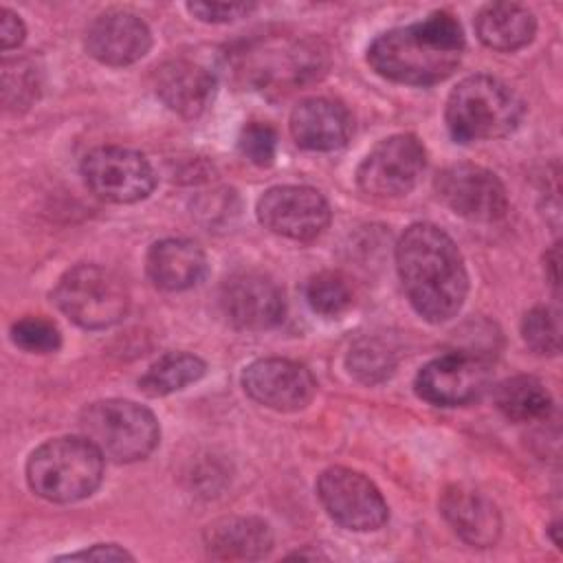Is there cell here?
<instances>
[{
    "instance_id": "6da1fadb",
    "label": "cell",
    "mask_w": 563,
    "mask_h": 563,
    "mask_svg": "<svg viewBox=\"0 0 563 563\" xmlns=\"http://www.w3.org/2000/svg\"><path fill=\"white\" fill-rule=\"evenodd\" d=\"M396 266L413 310L440 323L455 317L468 292V275L457 244L435 224L405 229L396 244Z\"/></svg>"
},
{
    "instance_id": "7a4b0ae2",
    "label": "cell",
    "mask_w": 563,
    "mask_h": 563,
    "mask_svg": "<svg viewBox=\"0 0 563 563\" xmlns=\"http://www.w3.org/2000/svg\"><path fill=\"white\" fill-rule=\"evenodd\" d=\"M464 53L460 22L446 11L380 33L367 48L369 66L385 79L431 86L453 75Z\"/></svg>"
},
{
    "instance_id": "3957f363",
    "label": "cell",
    "mask_w": 563,
    "mask_h": 563,
    "mask_svg": "<svg viewBox=\"0 0 563 563\" xmlns=\"http://www.w3.org/2000/svg\"><path fill=\"white\" fill-rule=\"evenodd\" d=\"M103 477V453L88 438H53L26 462V479L35 495L55 504L90 497Z\"/></svg>"
},
{
    "instance_id": "277c9868",
    "label": "cell",
    "mask_w": 563,
    "mask_h": 563,
    "mask_svg": "<svg viewBox=\"0 0 563 563\" xmlns=\"http://www.w3.org/2000/svg\"><path fill=\"white\" fill-rule=\"evenodd\" d=\"M523 117V101L490 75L462 79L446 99V128L457 143L488 141L510 134Z\"/></svg>"
},
{
    "instance_id": "5b68a950",
    "label": "cell",
    "mask_w": 563,
    "mask_h": 563,
    "mask_svg": "<svg viewBox=\"0 0 563 563\" xmlns=\"http://www.w3.org/2000/svg\"><path fill=\"white\" fill-rule=\"evenodd\" d=\"M235 75L257 90H292L317 79L325 66L319 42L299 37L253 40L231 53Z\"/></svg>"
},
{
    "instance_id": "8992f818",
    "label": "cell",
    "mask_w": 563,
    "mask_h": 563,
    "mask_svg": "<svg viewBox=\"0 0 563 563\" xmlns=\"http://www.w3.org/2000/svg\"><path fill=\"white\" fill-rule=\"evenodd\" d=\"M84 438H88L103 457L114 462H136L147 457L161 438L154 413L132 400L108 398L88 405L79 416Z\"/></svg>"
},
{
    "instance_id": "52a82bcc",
    "label": "cell",
    "mask_w": 563,
    "mask_h": 563,
    "mask_svg": "<svg viewBox=\"0 0 563 563\" xmlns=\"http://www.w3.org/2000/svg\"><path fill=\"white\" fill-rule=\"evenodd\" d=\"M53 301L79 328L106 330L128 314L130 292L114 271L99 264H77L59 277Z\"/></svg>"
},
{
    "instance_id": "ba28073f",
    "label": "cell",
    "mask_w": 563,
    "mask_h": 563,
    "mask_svg": "<svg viewBox=\"0 0 563 563\" xmlns=\"http://www.w3.org/2000/svg\"><path fill=\"white\" fill-rule=\"evenodd\" d=\"M81 176L97 198L117 205L139 202L156 187L150 161L119 145H101L88 152L81 161Z\"/></svg>"
},
{
    "instance_id": "9c48e42d",
    "label": "cell",
    "mask_w": 563,
    "mask_h": 563,
    "mask_svg": "<svg viewBox=\"0 0 563 563\" xmlns=\"http://www.w3.org/2000/svg\"><path fill=\"white\" fill-rule=\"evenodd\" d=\"M317 495L330 519L347 530H378L389 515L380 490L363 473L347 466L325 468L319 475Z\"/></svg>"
},
{
    "instance_id": "30bf717a",
    "label": "cell",
    "mask_w": 563,
    "mask_h": 563,
    "mask_svg": "<svg viewBox=\"0 0 563 563\" xmlns=\"http://www.w3.org/2000/svg\"><path fill=\"white\" fill-rule=\"evenodd\" d=\"M427 163L418 136L394 134L383 139L358 165L356 183L374 198H398L413 189Z\"/></svg>"
},
{
    "instance_id": "8fae6325",
    "label": "cell",
    "mask_w": 563,
    "mask_h": 563,
    "mask_svg": "<svg viewBox=\"0 0 563 563\" xmlns=\"http://www.w3.org/2000/svg\"><path fill=\"white\" fill-rule=\"evenodd\" d=\"M257 220L275 235L310 242L330 224V205L312 187L279 185L257 200Z\"/></svg>"
},
{
    "instance_id": "7c38bea8",
    "label": "cell",
    "mask_w": 563,
    "mask_h": 563,
    "mask_svg": "<svg viewBox=\"0 0 563 563\" xmlns=\"http://www.w3.org/2000/svg\"><path fill=\"white\" fill-rule=\"evenodd\" d=\"M435 194L453 213L475 222H495L508 209L501 180L490 169L471 163L442 169L435 178Z\"/></svg>"
},
{
    "instance_id": "4fadbf2b",
    "label": "cell",
    "mask_w": 563,
    "mask_h": 563,
    "mask_svg": "<svg viewBox=\"0 0 563 563\" xmlns=\"http://www.w3.org/2000/svg\"><path fill=\"white\" fill-rule=\"evenodd\" d=\"M490 380L482 356L453 352L433 358L416 376V394L435 407H457L482 396Z\"/></svg>"
},
{
    "instance_id": "5bb4252c",
    "label": "cell",
    "mask_w": 563,
    "mask_h": 563,
    "mask_svg": "<svg viewBox=\"0 0 563 563\" xmlns=\"http://www.w3.org/2000/svg\"><path fill=\"white\" fill-rule=\"evenodd\" d=\"M220 308L227 321L242 330H266L284 319L286 301L282 288L257 271H240L224 279Z\"/></svg>"
},
{
    "instance_id": "9a60e30c",
    "label": "cell",
    "mask_w": 563,
    "mask_h": 563,
    "mask_svg": "<svg viewBox=\"0 0 563 563\" xmlns=\"http://www.w3.org/2000/svg\"><path fill=\"white\" fill-rule=\"evenodd\" d=\"M244 391L260 405L275 411L303 409L314 391V376L290 358H257L242 374Z\"/></svg>"
},
{
    "instance_id": "2e32d148",
    "label": "cell",
    "mask_w": 563,
    "mask_h": 563,
    "mask_svg": "<svg viewBox=\"0 0 563 563\" xmlns=\"http://www.w3.org/2000/svg\"><path fill=\"white\" fill-rule=\"evenodd\" d=\"M86 51L101 64L128 66L139 62L152 46L147 24L130 11H106L86 29Z\"/></svg>"
},
{
    "instance_id": "e0dca14e",
    "label": "cell",
    "mask_w": 563,
    "mask_h": 563,
    "mask_svg": "<svg viewBox=\"0 0 563 563\" xmlns=\"http://www.w3.org/2000/svg\"><path fill=\"white\" fill-rule=\"evenodd\" d=\"M156 97L176 114L196 119L216 97V77L189 59H169L154 73Z\"/></svg>"
},
{
    "instance_id": "ac0fdd59",
    "label": "cell",
    "mask_w": 563,
    "mask_h": 563,
    "mask_svg": "<svg viewBox=\"0 0 563 563\" xmlns=\"http://www.w3.org/2000/svg\"><path fill=\"white\" fill-rule=\"evenodd\" d=\"M440 510L453 532L475 548H488L499 539L501 517L497 506L479 490L453 484L442 493Z\"/></svg>"
},
{
    "instance_id": "d6986e66",
    "label": "cell",
    "mask_w": 563,
    "mask_h": 563,
    "mask_svg": "<svg viewBox=\"0 0 563 563\" xmlns=\"http://www.w3.org/2000/svg\"><path fill=\"white\" fill-rule=\"evenodd\" d=\"M290 134L303 150L332 152L347 143L352 117L339 101L323 97L303 99L290 114Z\"/></svg>"
},
{
    "instance_id": "ffe728a7",
    "label": "cell",
    "mask_w": 563,
    "mask_h": 563,
    "mask_svg": "<svg viewBox=\"0 0 563 563\" xmlns=\"http://www.w3.org/2000/svg\"><path fill=\"white\" fill-rule=\"evenodd\" d=\"M145 271L156 288L172 292L187 290L207 275V257L196 242L167 238L150 246Z\"/></svg>"
},
{
    "instance_id": "44dd1931",
    "label": "cell",
    "mask_w": 563,
    "mask_h": 563,
    "mask_svg": "<svg viewBox=\"0 0 563 563\" xmlns=\"http://www.w3.org/2000/svg\"><path fill=\"white\" fill-rule=\"evenodd\" d=\"M205 548L211 559L253 561L271 552L273 532L257 517H222L207 528Z\"/></svg>"
},
{
    "instance_id": "7402d4cb",
    "label": "cell",
    "mask_w": 563,
    "mask_h": 563,
    "mask_svg": "<svg viewBox=\"0 0 563 563\" xmlns=\"http://www.w3.org/2000/svg\"><path fill=\"white\" fill-rule=\"evenodd\" d=\"M477 37L495 51H517L532 42L537 20L532 11L515 2L486 4L475 18Z\"/></svg>"
},
{
    "instance_id": "603a6c76",
    "label": "cell",
    "mask_w": 563,
    "mask_h": 563,
    "mask_svg": "<svg viewBox=\"0 0 563 563\" xmlns=\"http://www.w3.org/2000/svg\"><path fill=\"white\" fill-rule=\"evenodd\" d=\"M497 409L512 422L541 420L552 409V396L534 376H512L495 389Z\"/></svg>"
},
{
    "instance_id": "cb8c5ba5",
    "label": "cell",
    "mask_w": 563,
    "mask_h": 563,
    "mask_svg": "<svg viewBox=\"0 0 563 563\" xmlns=\"http://www.w3.org/2000/svg\"><path fill=\"white\" fill-rule=\"evenodd\" d=\"M205 369V361L196 354L167 352L161 358H156L139 378V389L152 398L167 396L202 378Z\"/></svg>"
},
{
    "instance_id": "d4e9b609",
    "label": "cell",
    "mask_w": 563,
    "mask_h": 563,
    "mask_svg": "<svg viewBox=\"0 0 563 563\" xmlns=\"http://www.w3.org/2000/svg\"><path fill=\"white\" fill-rule=\"evenodd\" d=\"M347 369L356 380L365 385H378L394 374L396 354L387 341L378 336H363L350 347Z\"/></svg>"
},
{
    "instance_id": "484cf974",
    "label": "cell",
    "mask_w": 563,
    "mask_h": 563,
    "mask_svg": "<svg viewBox=\"0 0 563 563\" xmlns=\"http://www.w3.org/2000/svg\"><path fill=\"white\" fill-rule=\"evenodd\" d=\"M40 95V70L31 59L2 62V99L11 112L26 110Z\"/></svg>"
},
{
    "instance_id": "4316f807",
    "label": "cell",
    "mask_w": 563,
    "mask_h": 563,
    "mask_svg": "<svg viewBox=\"0 0 563 563\" xmlns=\"http://www.w3.org/2000/svg\"><path fill=\"white\" fill-rule=\"evenodd\" d=\"M306 299L314 312L323 317H336L352 306V288L343 275L323 271L308 279Z\"/></svg>"
},
{
    "instance_id": "83f0119b",
    "label": "cell",
    "mask_w": 563,
    "mask_h": 563,
    "mask_svg": "<svg viewBox=\"0 0 563 563\" xmlns=\"http://www.w3.org/2000/svg\"><path fill=\"white\" fill-rule=\"evenodd\" d=\"M521 336L526 345L534 354H559L561 347V325L556 310L548 306H537L530 312H526L521 321Z\"/></svg>"
},
{
    "instance_id": "f1b7e54d",
    "label": "cell",
    "mask_w": 563,
    "mask_h": 563,
    "mask_svg": "<svg viewBox=\"0 0 563 563\" xmlns=\"http://www.w3.org/2000/svg\"><path fill=\"white\" fill-rule=\"evenodd\" d=\"M11 341L24 352L51 354L62 345V334L51 319L29 314L11 325Z\"/></svg>"
},
{
    "instance_id": "f546056e",
    "label": "cell",
    "mask_w": 563,
    "mask_h": 563,
    "mask_svg": "<svg viewBox=\"0 0 563 563\" xmlns=\"http://www.w3.org/2000/svg\"><path fill=\"white\" fill-rule=\"evenodd\" d=\"M240 152L255 165L266 167L275 158L277 150V132L268 123L251 121L242 128L240 139H238Z\"/></svg>"
},
{
    "instance_id": "4dcf8cb0",
    "label": "cell",
    "mask_w": 563,
    "mask_h": 563,
    "mask_svg": "<svg viewBox=\"0 0 563 563\" xmlns=\"http://www.w3.org/2000/svg\"><path fill=\"white\" fill-rule=\"evenodd\" d=\"M255 4L244 2H189L187 11L202 22H233L251 13Z\"/></svg>"
},
{
    "instance_id": "1f68e13d",
    "label": "cell",
    "mask_w": 563,
    "mask_h": 563,
    "mask_svg": "<svg viewBox=\"0 0 563 563\" xmlns=\"http://www.w3.org/2000/svg\"><path fill=\"white\" fill-rule=\"evenodd\" d=\"M59 559H68V561H77V559H84V561H132V554L114 543H97L88 550L70 552Z\"/></svg>"
},
{
    "instance_id": "d6a6232c",
    "label": "cell",
    "mask_w": 563,
    "mask_h": 563,
    "mask_svg": "<svg viewBox=\"0 0 563 563\" xmlns=\"http://www.w3.org/2000/svg\"><path fill=\"white\" fill-rule=\"evenodd\" d=\"M24 22L20 15H15L11 9H2V22H0V40H2V51H11L22 44L24 40Z\"/></svg>"
}]
</instances>
